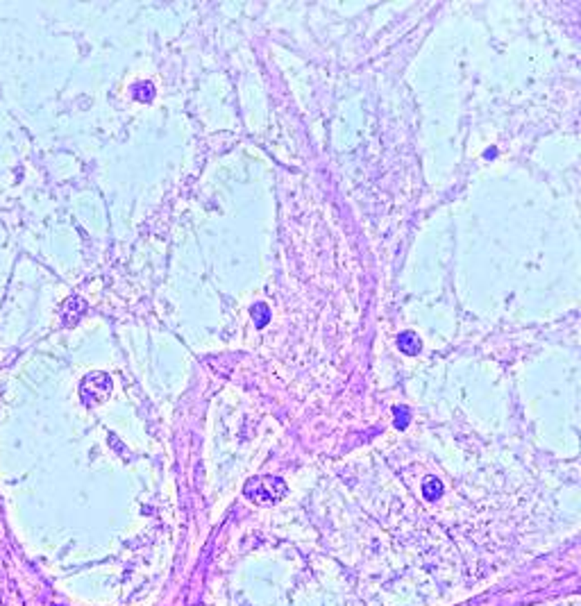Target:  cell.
<instances>
[{"label":"cell","mask_w":581,"mask_h":606,"mask_svg":"<svg viewBox=\"0 0 581 606\" xmlns=\"http://www.w3.org/2000/svg\"><path fill=\"white\" fill-rule=\"evenodd\" d=\"M397 345H400L404 354H418L423 343H420V339L413 332H404V334H400V339H397Z\"/></svg>","instance_id":"1"},{"label":"cell","mask_w":581,"mask_h":606,"mask_svg":"<svg viewBox=\"0 0 581 606\" xmlns=\"http://www.w3.org/2000/svg\"><path fill=\"white\" fill-rule=\"evenodd\" d=\"M395 416H397L395 418V425L397 427H407V422H409V418H407L409 416V409H407V406H395Z\"/></svg>","instance_id":"3"},{"label":"cell","mask_w":581,"mask_h":606,"mask_svg":"<svg viewBox=\"0 0 581 606\" xmlns=\"http://www.w3.org/2000/svg\"><path fill=\"white\" fill-rule=\"evenodd\" d=\"M252 318H254V325H257V327H264V325L268 323V318H270L268 307H266V305H254V307H252Z\"/></svg>","instance_id":"2"}]
</instances>
